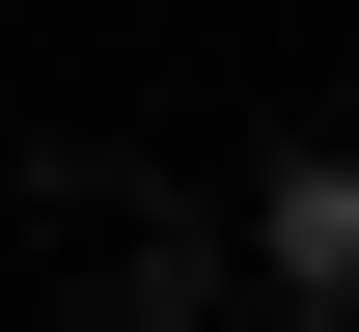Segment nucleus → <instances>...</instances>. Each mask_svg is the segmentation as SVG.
I'll list each match as a JSON object with an SVG mask.
<instances>
[{
    "instance_id": "f257e3e1",
    "label": "nucleus",
    "mask_w": 359,
    "mask_h": 332,
    "mask_svg": "<svg viewBox=\"0 0 359 332\" xmlns=\"http://www.w3.org/2000/svg\"><path fill=\"white\" fill-rule=\"evenodd\" d=\"M249 277L304 305V332H359V139H276V194H249Z\"/></svg>"
},
{
    "instance_id": "f03ea898",
    "label": "nucleus",
    "mask_w": 359,
    "mask_h": 332,
    "mask_svg": "<svg viewBox=\"0 0 359 332\" xmlns=\"http://www.w3.org/2000/svg\"><path fill=\"white\" fill-rule=\"evenodd\" d=\"M83 332H194V249H138V277H111V305H83Z\"/></svg>"
}]
</instances>
